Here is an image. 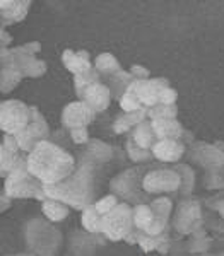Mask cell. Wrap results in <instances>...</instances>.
<instances>
[{"label": "cell", "instance_id": "cell-42", "mask_svg": "<svg viewBox=\"0 0 224 256\" xmlns=\"http://www.w3.org/2000/svg\"><path fill=\"white\" fill-rule=\"evenodd\" d=\"M23 48L26 50L28 55L36 56V55H38V53L41 52V43H40V41H30V43L23 44Z\"/></svg>", "mask_w": 224, "mask_h": 256}, {"label": "cell", "instance_id": "cell-21", "mask_svg": "<svg viewBox=\"0 0 224 256\" xmlns=\"http://www.w3.org/2000/svg\"><path fill=\"white\" fill-rule=\"evenodd\" d=\"M26 132L31 135V138L35 140L36 144L43 142V140H48V135H50L48 123L36 106H31V123H30V126L26 128Z\"/></svg>", "mask_w": 224, "mask_h": 256}, {"label": "cell", "instance_id": "cell-36", "mask_svg": "<svg viewBox=\"0 0 224 256\" xmlns=\"http://www.w3.org/2000/svg\"><path fill=\"white\" fill-rule=\"evenodd\" d=\"M65 68H67L69 72H72L74 76H81V74H86V72H89V70H93L94 65L91 64V60L79 58L77 52H76V56H74L72 60L65 64Z\"/></svg>", "mask_w": 224, "mask_h": 256}, {"label": "cell", "instance_id": "cell-50", "mask_svg": "<svg viewBox=\"0 0 224 256\" xmlns=\"http://www.w3.org/2000/svg\"><path fill=\"white\" fill-rule=\"evenodd\" d=\"M4 256H35V254H31V253H18V254H4Z\"/></svg>", "mask_w": 224, "mask_h": 256}, {"label": "cell", "instance_id": "cell-47", "mask_svg": "<svg viewBox=\"0 0 224 256\" xmlns=\"http://www.w3.org/2000/svg\"><path fill=\"white\" fill-rule=\"evenodd\" d=\"M212 207H214L215 210H217V212L221 214V216H222V218H224V200H219L217 204H215V205H212Z\"/></svg>", "mask_w": 224, "mask_h": 256}, {"label": "cell", "instance_id": "cell-10", "mask_svg": "<svg viewBox=\"0 0 224 256\" xmlns=\"http://www.w3.org/2000/svg\"><path fill=\"white\" fill-rule=\"evenodd\" d=\"M190 158L193 162H197L200 168L212 169V168H222L224 166V154L215 148L214 144L197 142L190 144Z\"/></svg>", "mask_w": 224, "mask_h": 256}, {"label": "cell", "instance_id": "cell-29", "mask_svg": "<svg viewBox=\"0 0 224 256\" xmlns=\"http://www.w3.org/2000/svg\"><path fill=\"white\" fill-rule=\"evenodd\" d=\"M166 241H171L169 232H164V234H161V236H147V234H144L142 230H140L139 248L144 251V253H152V251L159 250V246Z\"/></svg>", "mask_w": 224, "mask_h": 256}, {"label": "cell", "instance_id": "cell-28", "mask_svg": "<svg viewBox=\"0 0 224 256\" xmlns=\"http://www.w3.org/2000/svg\"><path fill=\"white\" fill-rule=\"evenodd\" d=\"M192 239L188 241V246H186V251L188 254H207L210 250V244H212V239L207 238L204 227L200 230H197L195 234H192Z\"/></svg>", "mask_w": 224, "mask_h": 256}, {"label": "cell", "instance_id": "cell-37", "mask_svg": "<svg viewBox=\"0 0 224 256\" xmlns=\"http://www.w3.org/2000/svg\"><path fill=\"white\" fill-rule=\"evenodd\" d=\"M16 138H18V144H19V148H21V152L23 154H30V152L35 148L38 144L35 142V140L31 138V135L28 134L26 130H23V132H19L18 135H16Z\"/></svg>", "mask_w": 224, "mask_h": 256}, {"label": "cell", "instance_id": "cell-38", "mask_svg": "<svg viewBox=\"0 0 224 256\" xmlns=\"http://www.w3.org/2000/svg\"><path fill=\"white\" fill-rule=\"evenodd\" d=\"M70 140H72L76 146H86L89 142V132L88 128H74V130L69 132Z\"/></svg>", "mask_w": 224, "mask_h": 256}, {"label": "cell", "instance_id": "cell-43", "mask_svg": "<svg viewBox=\"0 0 224 256\" xmlns=\"http://www.w3.org/2000/svg\"><path fill=\"white\" fill-rule=\"evenodd\" d=\"M11 207H12V198L2 190V193H0V212L2 214L7 212Z\"/></svg>", "mask_w": 224, "mask_h": 256}, {"label": "cell", "instance_id": "cell-13", "mask_svg": "<svg viewBox=\"0 0 224 256\" xmlns=\"http://www.w3.org/2000/svg\"><path fill=\"white\" fill-rule=\"evenodd\" d=\"M111 99H113L111 90L103 80L93 82V84H89L88 88L84 89V92L79 94V101H84L86 104L91 106V108L96 111V114L103 113V111H106L110 108Z\"/></svg>", "mask_w": 224, "mask_h": 256}, {"label": "cell", "instance_id": "cell-24", "mask_svg": "<svg viewBox=\"0 0 224 256\" xmlns=\"http://www.w3.org/2000/svg\"><path fill=\"white\" fill-rule=\"evenodd\" d=\"M82 229L88 234H101L103 230V216L98 212L94 205H89L88 208L82 210L81 216Z\"/></svg>", "mask_w": 224, "mask_h": 256}, {"label": "cell", "instance_id": "cell-8", "mask_svg": "<svg viewBox=\"0 0 224 256\" xmlns=\"http://www.w3.org/2000/svg\"><path fill=\"white\" fill-rule=\"evenodd\" d=\"M96 118V111L84 101H72L62 111V125L67 130L74 128H88Z\"/></svg>", "mask_w": 224, "mask_h": 256}, {"label": "cell", "instance_id": "cell-4", "mask_svg": "<svg viewBox=\"0 0 224 256\" xmlns=\"http://www.w3.org/2000/svg\"><path fill=\"white\" fill-rule=\"evenodd\" d=\"M23 238L28 253L35 256H59L64 248V234L45 217H35L24 224Z\"/></svg>", "mask_w": 224, "mask_h": 256}, {"label": "cell", "instance_id": "cell-5", "mask_svg": "<svg viewBox=\"0 0 224 256\" xmlns=\"http://www.w3.org/2000/svg\"><path fill=\"white\" fill-rule=\"evenodd\" d=\"M134 229V207L130 204H127V202H120L117 208H113L110 214L103 216L101 234L108 241H125V238Z\"/></svg>", "mask_w": 224, "mask_h": 256}, {"label": "cell", "instance_id": "cell-44", "mask_svg": "<svg viewBox=\"0 0 224 256\" xmlns=\"http://www.w3.org/2000/svg\"><path fill=\"white\" fill-rule=\"evenodd\" d=\"M139 236H140V230L139 229H134L125 238V242H127V244H139Z\"/></svg>", "mask_w": 224, "mask_h": 256}, {"label": "cell", "instance_id": "cell-31", "mask_svg": "<svg viewBox=\"0 0 224 256\" xmlns=\"http://www.w3.org/2000/svg\"><path fill=\"white\" fill-rule=\"evenodd\" d=\"M178 108L176 104H156L152 108H147V118L151 120H176Z\"/></svg>", "mask_w": 224, "mask_h": 256}, {"label": "cell", "instance_id": "cell-1", "mask_svg": "<svg viewBox=\"0 0 224 256\" xmlns=\"http://www.w3.org/2000/svg\"><path fill=\"white\" fill-rule=\"evenodd\" d=\"M195 171L188 164H152L137 166L111 178L110 192L127 204H151L159 196L183 200L192 196Z\"/></svg>", "mask_w": 224, "mask_h": 256}, {"label": "cell", "instance_id": "cell-52", "mask_svg": "<svg viewBox=\"0 0 224 256\" xmlns=\"http://www.w3.org/2000/svg\"><path fill=\"white\" fill-rule=\"evenodd\" d=\"M214 256H224V253H219V254H214Z\"/></svg>", "mask_w": 224, "mask_h": 256}, {"label": "cell", "instance_id": "cell-22", "mask_svg": "<svg viewBox=\"0 0 224 256\" xmlns=\"http://www.w3.org/2000/svg\"><path fill=\"white\" fill-rule=\"evenodd\" d=\"M41 212H43L45 218H48L50 222L57 224V222H62L69 217L70 214V207L65 205L64 202L60 200H53V198H47L45 202H41Z\"/></svg>", "mask_w": 224, "mask_h": 256}, {"label": "cell", "instance_id": "cell-51", "mask_svg": "<svg viewBox=\"0 0 224 256\" xmlns=\"http://www.w3.org/2000/svg\"><path fill=\"white\" fill-rule=\"evenodd\" d=\"M192 256H212V254H209V253H207V254H192Z\"/></svg>", "mask_w": 224, "mask_h": 256}, {"label": "cell", "instance_id": "cell-2", "mask_svg": "<svg viewBox=\"0 0 224 256\" xmlns=\"http://www.w3.org/2000/svg\"><path fill=\"white\" fill-rule=\"evenodd\" d=\"M99 169H101V166H98L96 162L81 156L77 159L76 171L67 180L57 184H43L45 195H47V198L64 202L70 208L82 212L89 205H94L98 202L96 196Z\"/></svg>", "mask_w": 224, "mask_h": 256}, {"label": "cell", "instance_id": "cell-32", "mask_svg": "<svg viewBox=\"0 0 224 256\" xmlns=\"http://www.w3.org/2000/svg\"><path fill=\"white\" fill-rule=\"evenodd\" d=\"M204 184L209 190H224V166L207 169Z\"/></svg>", "mask_w": 224, "mask_h": 256}, {"label": "cell", "instance_id": "cell-12", "mask_svg": "<svg viewBox=\"0 0 224 256\" xmlns=\"http://www.w3.org/2000/svg\"><path fill=\"white\" fill-rule=\"evenodd\" d=\"M43 190V183L36 180L33 174H28L19 180L6 178L4 181V192L9 195L12 200L14 198H36V195Z\"/></svg>", "mask_w": 224, "mask_h": 256}, {"label": "cell", "instance_id": "cell-15", "mask_svg": "<svg viewBox=\"0 0 224 256\" xmlns=\"http://www.w3.org/2000/svg\"><path fill=\"white\" fill-rule=\"evenodd\" d=\"M30 7H31L30 0H2V2H0L2 28L24 20L28 12H30Z\"/></svg>", "mask_w": 224, "mask_h": 256}, {"label": "cell", "instance_id": "cell-39", "mask_svg": "<svg viewBox=\"0 0 224 256\" xmlns=\"http://www.w3.org/2000/svg\"><path fill=\"white\" fill-rule=\"evenodd\" d=\"M176 99H178L176 89H173L171 86H169V88H166V89L161 90V94H159V104H168V106L176 104Z\"/></svg>", "mask_w": 224, "mask_h": 256}, {"label": "cell", "instance_id": "cell-34", "mask_svg": "<svg viewBox=\"0 0 224 256\" xmlns=\"http://www.w3.org/2000/svg\"><path fill=\"white\" fill-rule=\"evenodd\" d=\"M18 158H19V154H14V152H11L9 148H6L4 146L0 147V176L2 178L9 176V172L12 171V168H14Z\"/></svg>", "mask_w": 224, "mask_h": 256}, {"label": "cell", "instance_id": "cell-16", "mask_svg": "<svg viewBox=\"0 0 224 256\" xmlns=\"http://www.w3.org/2000/svg\"><path fill=\"white\" fill-rule=\"evenodd\" d=\"M12 53H14L16 60H18L21 70H23L24 77H31V79H38V77H43L48 70V65L45 64L43 60H38L36 56H31L26 53V50L23 46L12 48Z\"/></svg>", "mask_w": 224, "mask_h": 256}, {"label": "cell", "instance_id": "cell-48", "mask_svg": "<svg viewBox=\"0 0 224 256\" xmlns=\"http://www.w3.org/2000/svg\"><path fill=\"white\" fill-rule=\"evenodd\" d=\"M77 56H79V58L89 60V52H86V50H79V52H77Z\"/></svg>", "mask_w": 224, "mask_h": 256}, {"label": "cell", "instance_id": "cell-25", "mask_svg": "<svg viewBox=\"0 0 224 256\" xmlns=\"http://www.w3.org/2000/svg\"><path fill=\"white\" fill-rule=\"evenodd\" d=\"M93 65H94V68L99 72V76L101 77L113 76V74H117L122 70V67H120V62L115 58V55H111V53H108V52L99 53L96 58H94Z\"/></svg>", "mask_w": 224, "mask_h": 256}, {"label": "cell", "instance_id": "cell-40", "mask_svg": "<svg viewBox=\"0 0 224 256\" xmlns=\"http://www.w3.org/2000/svg\"><path fill=\"white\" fill-rule=\"evenodd\" d=\"M2 146L6 147V148H9L11 152H14V154H21V148H19V144H18V138H16V135L4 134Z\"/></svg>", "mask_w": 224, "mask_h": 256}, {"label": "cell", "instance_id": "cell-49", "mask_svg": "<svg viewBox=\"0 0 224 256\" xmlns=\"http://www.w3.org/2000/svg\"><path fill=\"white\" fill-rule=\"evenodd\" d=\"M214 146H215V148H217V150H221L222 154H224V142H222V140H215Z\"/></svg>", "mask_w": 224, "mask_h": 256}, {"label": "cell", "instance_id": "cell-11", "mask_svg": "<svg viewBox=\"0 0 224 256\" xmlns=\"http://www.w3.org/2000/svg\"><path fill=\"white\" fill-rule=\"evenodd\" d=\"M134 92L137 94L139 101L142 102L144 108H152L159 104V94L161 90L169 88V82L164 77H156V79L147 80H134Z\"/></svg>", "mask_w": 224, "mask_h": 256}, {"label": "cell", "instance_id": "cell-46", "mask_svg": "<svg viewBox=\"0 0 224 256\" xmlns=\"http://www.w3.org/2000/svg\"><path fill=\"white\" fill-rule=\"evenodd\" d=\"M74 56H76V52H74V50H70V48H67V50H64V52H62V64H67V62H70L74 58Z\"/></svg>", "mask_w": 224, "mask_h": 256}, {"label": "cell", "instance_id": "cell-30", "mask_svg": "<svg viewBox=\"0 0 224 256\" xmlns=\"http://www.w3.org/2000/svg\"><path fill=\"white\" fill-rule=\"evenodd\" d=\"M134 84V82H132ZM128 86L125 94H123L122 98H120V108H122L123 113H135V111L142 110V102L139 101V98H137V94L134 92V86Z\"/></svg>", "mask_w": 224, "mask_h": 256}, {"label": "cell", "instance_id": "cell-33", "mask_svg": "<svg viewBox=\"0 0 224 256\" xmlns=\"http://www.w3.org/2000/svg\"><path fill=\"white\" fill-rule=\"evenodd\" d=\"M96 80H101V76H99V72L96 68L89 70V72H86V74H81V76H74V88H76L77 96L84 92V89Z\"/></svg>", "mask_w": 224, "mask_h": 256}, {"label": "cell", "instance_id": "cell-35", "mask_svg": "<svg viewBox=\"0 0 224 256\" xmlns=\"http://www.w3.org/2000/svg\"><path fill=\"white\" fill-rule=\"evenodd\" d=\"M120 204V198L117 195H113V193H108V195L98 198V202L94 204V207L101 216H106V214H110L113 208H117Z\"/></svg>", "mask_w": 224, "mask_h": 256}, {"label": "cell", "instance_id": "cell-23", "mask_svg": "<svg viewBox=\"0 0 224 256\" xmlns=\"http://www.w3.org/2000/svg\"><path fill=\"white\" fill-rule=\"evenodd\" d=\"M130 135L137 146L146 148V150H151L152 146L157 142L156 134H154V130H152L151 120H146V122H142L140 125H137L134 130L130 132Z\"/></svg>", "mask_w": 224, "mask_h": 256}, {"label": "cell", "instance_id": "cell-41", "mask_svg": "<svg viewBox=\"0 0 224 256\" xmlns=\"http://www.w3.org/2000/svg\"><path fill=\"white\" fill-rule=\"evenodd\" d=\"M128 72L132 74V77H134L135 80H147L149 77H151V72H149L146 67H142V65H132Z\"/></svg>", "mask_w": 224, "mask_h": 256}, {"label": "cell", "instance_id": "cell-17", "mask_svg": "<svg viewBox=\"0 0 224 256\" xmlns=\"http://www.w3.org/2000/svg\"><path fill=\"white\" fill-rule=\"evenodd\" d=\"M81 156H84L86 159L96 162L98 166H103V164H108L113 160L115 148L113 146H110V144L103 142L99 138H91L84 146V152Z\"/></svg>", "mask_w": 224, "mask_h": 256}, {"label": "cell", "instance_id": "cell-6", "mask_svg": "<svg viewBox=\"0 0 224 256\" xmlns=\"http://www.w3.org/2000/svg\"><path fill=\"white\" fill-rule=\"evenodd\" d=\"M204 217H202V205L197 198H183L178 202L175 214L171 217V229L180 236H192L202 229Z\"/></svg>", "mask_w": 224, "mask_h": 256}, {"label": "cell", "instance_id": "cell-45", "mask_svg": "<svg viewBox=\"0 0 224 256\" xmlns=\"http://www.w3.org/2000/svg\"><path fill=\"white\" fill-rule=\"evenodd\" d=\"M0 44H2V48H6L7 44L12 43V36L9 34V32H6V28H0Z\"/></svg>", "mask_w": 224, "mask_h": 256}, {"label": "cell", "instance_id": "cell-3", "mask_svg": "<svg viewBox=\"0 0 224 256\" xmlns=\"http://www.w3.org/2000/svg\"><path fill=\"white\" fill-rule=\"evenodd\" d=\"M30 172L43 184H57L72 174L77 159L52 140H43L28 154Z\"/></svg>", "mask_w": 224, "mask_h": 256}, {"label": "cell", "instance_id": "cell-19", "mask_svg": "<svg viewBox=\"0 0 224 256\" xmlns=\"http://www.w3.org/2000/svg\"><path fill=\"white\" fill-rule=\"evenodd\" d=\"M147 118V108H142L135 113H120L117 118L113 120V132L117 135H123L132 132L137 125H140L142 122H146Z\"/></svg>", "mask_w": 224, "mask_h": 256}, {"label": "cell", "instance_id": "cell-18", "mask_svg": "<svg viewBox=\"0 0 224 256\" xmlns=\"http://www.w3.org/2000/svg\"><path fill=\"white\" fill-rule=\"evenodd\" d=\"M152 130L157 140H181L185 134V128L178 120H152ZM183 142V140H181Z\"/></svg>", "mask_w": 224, "mask_h": 256}, {"label": "cell", "instance_id": "cell-9", "mask_svg": "<svg viewBox=\"0 0 224 256\" xmlns=\"http://www.w3.org/2000/svg\"><path fill=\"white\" fill-rule=\"evenodd\" d=\"M0 60H2V72H0V90L2 94H7L18 88V84L24 79V74L21 70L18 60H16L12 50L2 48L0 52Z\"/></svg>", "mask_w": 224, "mask_h": 256}, {"label": "cell", "instance_id": "cell-7", "mask_svg": "<svg viewBox=\"0 0 224 256\" xmlns=\"http://www.w3.org/2000/svg\"><path fill=\"white\" fill-rule=\"evenodd\" d=\"M31 123V106L18 99L2 101L0 104V130L4 134L18 135Z\"/></svg>", "mask_w": 224, "mask_h": 256}, {"label": "cell", "instance_id": "cell-20", "mask_svg": "<svg viewBox=\"0 0 224 256\" xmlns=\"http://www.w3.org/2000/svg\"><path fill=\"white\" fill-rule=\"evenodd\" d=\"M105 84L110 88L111 90V96H113V99H117V101H120V98L125 94V90L128 86L132 84L135 79L132 77L130 72H125V70H120V72L113 74V76H108V77H103L101 79Z\"/></svg>", "mask_w": 224, "mask_h": 256}, {"label": "cell", "instance_id": "cell-14", "mask_svg": "<svg viewBox=\"0 0 224 256\" xmlns=\"http://www.w3.org/2000/svg\"><path fill=\"white\" fill-rule=\"evenodd\" d=\"M186 144L181 142V140H157V142L152 146L151 152L152 158H154L157 162L163 164H178L181 159H183L185 152H186Z\"/></svg>", "mask_w": 224, "mask_h": 256}, {"label": "cell", "instance_id": "cell-27", "mask_svg": "<svg viewBox=\"0 0 224 256\" xmlns=\"http://www.w3.org/2000/svg\"><path fill=\"white\" fill-rule=\"evenodd\" d=\"M154 217H156V214H154V210H152L151 204L134 205V226H135V229H139L144 232V230L152 224Z\"/></svg>", "mask_w": 224, "mask_h": 256}, {"label": "cell", "instance_id": "cell-26", "mask_svg": "<svg viewBox=\"0 0 224 256\" xmlns=\"http://www.w3.org/2000/svg\"><path fill=\"white\" fill-rule=\"evenodd\" d=\"M125 154H127V158L135 164H147V162H152V159H154L151 150H146V148L137 146L130 134H128V137L125 140Z\"/></svg>", "mask_w": 224, "mask_h": 256}]
</instances>
